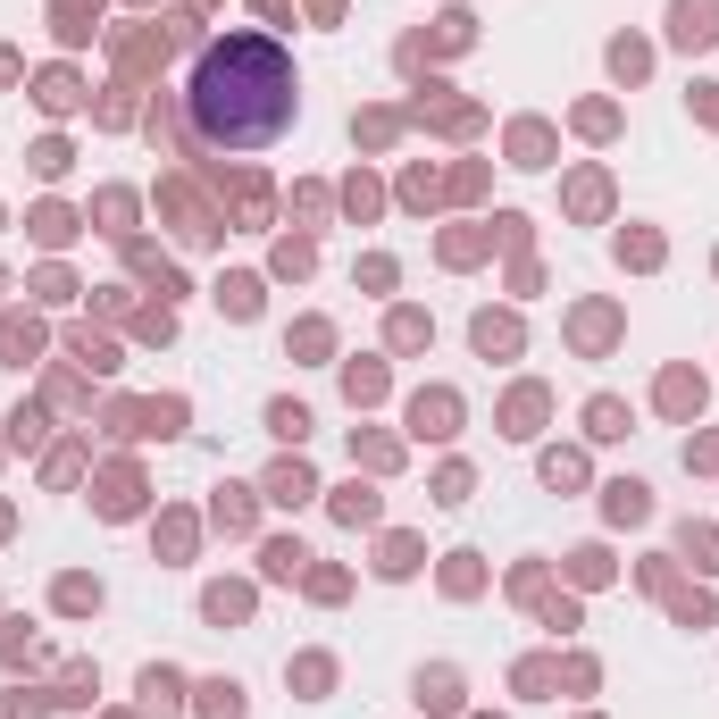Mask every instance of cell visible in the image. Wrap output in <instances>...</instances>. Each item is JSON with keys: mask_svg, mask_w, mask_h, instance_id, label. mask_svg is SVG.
<instances>
[{"mask_svg": "<svg viewBox=\"0 0 719 719\" xmlns=\"http://www.w3.org/2000/svg\"><path fill=\"white\" fill-rule=\"evenodd\" d=\"M268 427H276V435H293V444H301V435H310V410H301V402H276V410H268Z\"/></svg>", "mask_w": 719, "mask_h": 719, "instance_id": "3957f363", "label": "cell"}, {"mask_svg": "<svg viewBox=\"0 0 719 719\" xmlns=\"http://www.w3.org/2000/svg\"><path fill=\"white\" fill-rule=\"evenodd\" d=\"M301 84L293 59L276 51L268 34H226L193 59V84H184V118H193L201 151H268L276 134L293 126Z\"/></svg>", "mask_w": 719, "mask_h": 719, "instance_id": "6da1fadb", "label": "cell"}, {"mask_svg": "<svg viewBox=\"0 0 719 719\" xmlns=\"http://www.w3.org/2000/svg\"><path fill=\"white\" fill-rule=\"evenodd\" d=\"M586 419H594V435H628V410H619V402H594Z\"/></svg>", "mask_w": 719, "mask_h": 719, "instance_id": "5b68a950", "label": "cell"}, {"mask_svg": "<svg viewBox=\"0 0 719 719\" xmlns=\"http://www.w3.org/2000/svg\"><path fill=\"white\" fill-rule=\"evenodd\" d=\"M661 402H669V410H694V402H703V385H694V377H669Z\"/></svg>", "mask_w": 719, "mask_h": 719, "instance_id": "8992f818", "label": "cell"}, {"mask_svg": "<svg viewBox=\"0 0 719 719\" xmlns=\"http://www.w3.org/2000/svg\"><path fill=\"white\" fill-rule=\"evenodd\" d=\"M477 343H485V352H510V343H519V327H510V318H477Z\"/></svg>", "mask_w": 719, "mask_h": 719, "instance_id": "277c9868", "label": "cell"}, {"mask_svg": "<svg viewBox=\"0 0 719 719\" xmlns=\"http://www.w3.org/2000/svg\"><path fill=\"white\" fill-rule=\"evenodd\" d=\"M678 42H686V51L719 42V0H678Z\"/></svg>", "mask_w": 719, "mask_h": 719, "instance_id": "7a4b0ae2", "label": "cell"}]
</instances>
